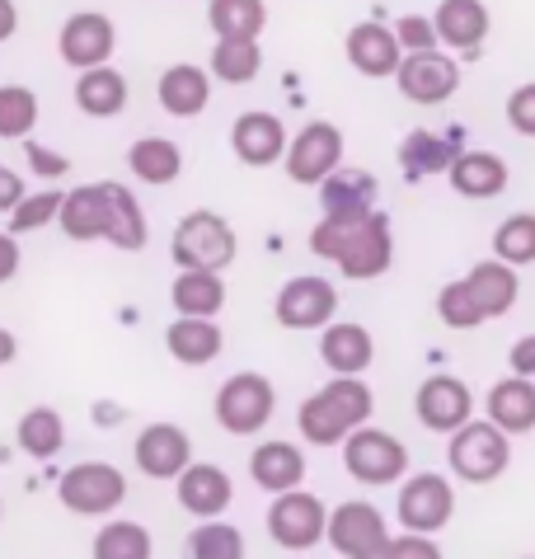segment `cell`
<instances>
[{"label":"cell","mask_w":535,"mask_h":559,"mask_svg":"<svg viewBox=\"0 0 535 559\" xmlns=\"http://www.w3.org/2000/svg\"><path fill=\"white\" fill-rule=\"evenodd\" d=\"M381 559H442V546L432 536H418V532H404V536H390V546Z\"/></svg>","instance_id":"bcb514c9"},{"label":"cell","mask_w":535,"mask_h":559,"mask_svg":"<svg viewBox=\"0 0 535 559\" xmlns=\"http://www.w3.org/2000/svg\"><path fill=\"white\" fill-rule=\"evenodd\" d=\"M75 108L85 118H118L128 108V75L118 67H94L75 75Z\"/></svg>","instance_id":"4dcf8cb0"},{"label":"cell","mask_w":535,"mask_h":559,"mask_svg":"<svg viewBox=\"0 0 535 559\" xmlns=\"http://www.w3.org/2000/svg\"><path fill=\"white\" fill-rule=\"evenodd\" d=\"M343 57L353 61L357 75H367V81H395L400 67H404V48L395 38V28L376 24V20H361L348 28V38H343Z\"/></svg>","instance_id":"e0dca14e"},{"label":"cell","mask_w":535,"mask_h":559,"mask_svg":"<svg viewBox=\"0 0 535 559\" xmlns=\"http://www.w3.org/2000/svg\"><path fill=\"white\" fill-rule=\"evenodd\" d=\"M437 38H442V48L461 52V57H475L484 48V38H489V5L484 0H442L437 5Z\"/></svg>","instance_id":"7402d4cb"},{"label":"cell","mask_w":535,"mask_h":559,"mask_svg":"<svg viewBox=\"0 0 535 559\" xmlns=\"http://www.w3.org/2000/svg\"><path fill=\"white\" fill-rule=\"evenodd\" d=\"M334 310H338V287L329 277H310V273L282 283L273 301V316L282 330H329Z\"/></svg>","instance_id":"8fae6325"},{"label":"cell","mask_w":535,"mask_h":559,"mask_svg":"<svg viewBox=\"0 0 535 559\" xmlns=\"http://www.w3.org/2000/svg\"><path fill=\"white\" fill-rule=\"evenodd\" d=\"M24 198H28V193H24V179H20V175H14V169H10V165H0V212H5V216H10L14 207H20V203H24Z\"/></svg>","instance_id":"681fc988"},{"label":"cell","mask_w":535,"mask_h":559,"mask_svg":"<svg viewBox=\"0 0 535 559\" xmlns=\"http://www.w3.org/2000/svg\"><path fill=\"white\" fill-rule=\"evenodd\" d=\"M132 461L146 479H179L193 465V438L179 424H146L132 442Z\"/></svg>","instance_id":"9a60e30c"},{"label":"cell","mask_w":535,"mask_h":559,"mask_svg":"<svg viewBox=\"0 0 535 559\" xmlns=\"http://www.w3.org/2000/svg\"><path fill=\"white\" fill-rule=\"evenodd\" d=\"M14 357H20V338H14L5 324H0V367H10Z\"/></svg>","instance_id":"f5cc1de1"},{"label":"cell","mask_w":535,"mask_h":559,"mask_svg":"<svg viewBox=\"0 0 535 559\" xmlns=\"http://www.w3.org/2000/svg\"><path fill=\"white\" fill-rule=\"evenodd\" d=\"M465 155L461 146V128H447V132H408L400 142V165L408 179H428V175H451V165Z\"/></svg>","instance_id":"ffe728a7"},{"label":"cell","mask_w":535,"mask_h":559,"mask_svg":"<svg viewBox=\"0 0 535 559\" xmlns=\"http://www.w3.org/2000/svg\"><path fill=\"white\" fill-rule=\"evenodd\" d=\"M128 169L141 183H151V189H165V183H175L183 175V151L169 136H141L128 151Z\"/></svg>","instance_id":"836d02e7"},{"label":"cell","mask_w":535,"mask_h":559,"mask_svg":"<svg viewBox=\"0 0 535 559\" xmlns=\"http://www.w3.org/2000/svg\"><path fill=\"white\" fill-rule=\"evenodd\" d=\"M57 226L81 245L108 240V193H104V183H81V189H71L67 203H61Z\"/></svg>","instance_id":"83f0119b"},{"label":"cell","mask_w":535,"mask_h":559,"mask_svg":"<svg viewBox=\"0 0 535 559\" xmlns=\"http://www.w3.org/2000/svg\"><path fill=\"white\" fill-rule=\"evenodd\" d=\"M329 546L343 559H381L390 546V526L381 518V508L348 499L329 512Z\"/></svg>","instance_id":"30bf717a"},{"label":"cell","mask_w":535,"mask_h":559,"mask_svg":"<svg viewBox=\"0 0 535 559\" xmlns=\"http://www.w3.org/2000/svg\"><path fill=\"white\" fill-rule=\"evenodd\" d=\"M155 95H160V108L169 118H198L212 104V71L193 67V61H175V67L160 71Z\"/></svg>","instance_id":"603a6c76"},{"label":"cell","mask_w":535,"mask_h":559,"mask_svg":"<svg viewBox=\"0 0 535 559\" xmlns=\"http://www.w3.org/2000/svg\"><path fill=\"white\" fill-rule=\"evenodd\" d=\"M155 540L141 522H104L99 536H94V559H151Z\"/></svg>","instance_id":"f35d334b"},{"label":"cell","mask_w":535,"mask_h":559,"mask_svg":"<svg viewBox=\"0 0 535 559\" xmlns=\"http://www.w3.org/2000/svg\"><path fill=\"white\" fill-rule=\"evenodd\" d=\"M376 395L361 377H334L324 391H314L296 409V428L310 447H343L357 428L371 424Z\"/></svg>","instance_id":"6da1fadb"},{"label":"cell","mask_w":535,"mask_h":559,"mask_svg":"<svg viewBox=\"0 0 535 559\" xmlns=\"http://www.w3.org/2000/svg\"><path fill=\"white\" fill-rule=\"evenodd\" d=\"M207 24L216 38L259 43L268 24V0H207Z\"/></svg>","instance_id":"e575fe53"},{"label":"cell","mask_w":535,"mask_h":559,"mask_svg":"<svg viewBox=\"0 0 535 559\" xmlns=\"http://www.w3.org/2000/svg\"><path fill=\"white\" fill-rule=\"evenodd\" d=\"M437 316H442L447 330H479L484 320V310L475 301V292H469V283L461 277V283H447L442 292H437Z\"/></svg>","instance_id":"7bdbcfd3"},{"label":"cell","mask_w":535,"mask_h":559,"mask_svg":"<svg viewBox=\"0 0 535 559\" xmlns=\"http://www.w3.org/2000/svg\"><path fill=\"white\" fill-rule=\"evenodd\" d=\"M526 559H535V555H526Z\"/></svg>","instance_id":"db71d44e"},{"label":"cell","mask_w":535,"mask_h":559,"mask_svg":"<svg viewBox=\"0 0 535 559\" xmlns=\"http://www.w3.org/2000/svg\"><path fill=\"white\" fill-rule=\"evenodd\" d=\"M165 348L175 362L183 367H207L212 357H222L226 348V334L216 320H193V316H179L175 324L165 330Z\"/></svg>","instance_id":"4316f807"},{"label":"cell","mask_w":535,"mask_h":559,"mask_svg":"<svg viewBox=\"0 0 535 559\" xmlns=\"http://www.w3.org/2000/svg\"><path fill=\"white\" fill-rule=\"evenodd\" d=\"M114 48H118V28H114V20H108V14H99V10L71 14L67 28H61V38H57L61 61H67V67H75V71L108 67Z\"/></svg>","instance_id":"2e32d148"},{"label":"cell","mask_w":535,"mask_h":559,"mask_svg":"<svg viewBox=\"0 0 535 559\" xmlns=\"http://www.w3.org/2000/svg\"><path fill=\"white\" fill-rule=\"evenodd\" d=\"M268 536H273V546H282V550H314L329 536V512L310 489L277 493V499L268 503Z\"/></svg>","instance_id":"52a82bcc"},{"label":"cell","mask_w":535,"mask_h":559,"mask_svg":"<svg viewBox=\"0 0 535 559\" xmlns=\"http://www.w3.org/2000/svg\"><path fill=\"white\" fill-rule=\"evenodd\" d=\"M508 122H512V132L535 136V81L516 85L508 95Z\"/></svg>","instance_id":"f6af8a7d"},{"label":"cell","mask_w":535,"mask_h":559,"mask_svg":"<svg viewBox=\"0 0 535 559\" xmlns=\"http://www.w3.org/2000/svg\"><path fill=\"white\" fill-rule=\"evenodd\" d=\"M494 259L512 263V269L535 263V212H512L508 222L494 230Z\"/></svg>","instance_id":"ab89813d"},{"label":"cell","mask_w":535,"mask_h":559,"mask_svg":"<svg viewBox=\"0 0 535 559\" xmlns=\"http://www.w3.org/2000/svg\"><path fill=\"white\" fill-rule=\"evenodd\" d=\"M282 165H287L292 183H301V189H320L334 169H343V132L334 128V122H324V118L306 122V128L292 136V151H287V160Z\"/></svg>","instance_id":"9c48e42d"},{"label":"cell","mask_w":535,"mask_h":559,"mask_svg":"<svg viewBox=\"0 0 535 559\" xmlns=\"http://www.w3.org/2000/svg\"><path fill=\"white\" fill-rule=\"evenodd\" d=\"M183 559H245V532L222 518L198 522L183 540Z\"/></svg>","instance_id":"8d00e7d4"},{"label":"cell","mask_w":535,"mask_h":559,"mask_svg":"<svg viewBox=\"0 0 535 559\" xmlns=\"http://www.w3.org/2000/svg\"><path fill=\"white\" fill-rule=\"evenodd\" d=\"M235 250H240L235 226L212 207L188 212L175 226V245H169V254H175L179 269H207V273H226L235 263Z\"/></svg>","instance_id":"3957f363"},{"label":"cell","mask_w":535,"mask_h":559,"mask_svg":"<svg viewBox=\"0 0 535 559\" xmlns=\"http://www.w3.org/2000/svg\"><path fill=\"white\" fill-rule=\"evenodd\" d=\"M376 198H381V183H376V175H367V169H353V165L334 169V175L320 183V207H324V216H334V222H348V226L376 216Z\"/></svg>","instance_id":"d6986e66"},{"label":"cell","mask_w":535,"mask_h":559,"mask_svg":"<svg viewBox=\"0 0 535 559\" xmlns=\"http://www.w3.org/2000/svg\"><path fill=\"white\" fill-rule=\"evenodd\" d=\"M24 155H28V169H34L38 179H61L71 169V160L61 151H52V146H43V142H34V136H28L24 142Z\"/></svg>","instance_id":"7dc6e473"},{"label":"cell","mask_w":535,"mask_h":559,"mask_svg":"<svg viewBox=\"0 0 535 559\" xmlns=\"http://www.w3.org/2000/svg\"><path fill=\"white\" fill-rule=\"evenodd\" d=\"M14 442H20V452L24 456H34V461H52L61 447H67V424H61V414L57 409H28L20 424H14Z\"/></svg>","instance_id":"d590c367"},{"label":"cell","mask_w":535,"mask_h":559,"mask_svg":"<svg viewBox=\"0 0 535 559\" xmlns=\"http://www.w3.org/2000/svg\"><path fill=\"white\" fill-rule=\"evenodd\" d=\"M169 301H175L179 316L212 320L226 306V283H222V273H207V269H179L175 287H169Z\"/></svg>","instance_id":"1f68e13d"},{"label":"cell","mask_w":535,"mask_h":559,"mask_svg":"<svg viewBox=\"0 0 535 559\" xmlns=\"http://www.w3.org/2000/svg\"><path fill=\"white\" fill-rule=\"evenodd\" d=\"M320 357L334 377H361L376 357V338L367 334V324L334 320L329 330H320Z\"/></svg>","instance_id":"cb8c5ba5"},{"label":"cell","mask_w":535,"mask_h":559,"mask_svg":"<svg viewBox=\"0 0 535 559\" xmlns=\"http://www.w3.org/2000/svg\"><path fill=\"white\" fill-rule=\"evenodd\" d=\"M207 71L222 85H249L263 71V48H259V43H240V38H216Z\"/></svg>","instance_id":"74e56055"},{"label":"cell","mask_w":535,"mask_h":559,"mask_svg":"<svg viewBox=\"0 0 535 559\" xmlns=\"http://www.w3.org/2000/svg\"><path fill=\"white\" fill-rule=\"evenodd\" d=\"M484 409H489V418L502 432H508V438L535 432V381L531 377H502V381H494L489 395H484Z\"/></svg>","instance_id":"484cf974"},{"label":"cell","mask_w":535,"mask_h":559,"mask_svg":"<svg viewBox=\"0 0 535 559\" xmlns=\"http://www.w3.org/2000/svg\"><path fill=\"white\" fill-rule=\"evenodd\" d=\"M447 465L465 485H494V479L512 465V438L494 418H469L461 432L447 442Z\"/></svg>","instance_id":"7a4b0ae2"},{"label":"cell","mask_w":535,"mask_h":559,"mask_svg":"<svg viewBox=\"0 0 535 559\" xmlns=\"http://www.w3.org/2000/svg\"><path fill=\"white\" fill-rule=\"evenodd\" d=\"M212 414L226 432H235V438H254V432H263L273 424L277 391L263 371H235V377L222 381V391H216Z\"/></svg>","instance_id":"277c9868"},{"label":"cell","mask_w":535,"mask_h":559,"mask_svg":"<svg viewBox=\"0 0 535 559\" xmlns=\"http://www.w3.org/2000/svg\"><path fill=\"white\" fill-rule=\"evenodd\" d=\"M414 414L418 424L428 432H461L469 418H475V395H469V385L461 377H451V371H437V377H428L418 385L414 395Z\"/></svg>","instance_id":"7c38bea8"},{"label":"cell","mask_w":535,"mask_h":559,"mask_svg":"<svg viewBox=\"0 0 535 559\" xmlns=\"http://www.w3.org/2000/svg\"><path fill=\"white\" fill-rule=\"evenodd\" d=\"M465 283H469V292H475V301H479V310L489 320L508 316V310L516 306V297H522V277H516V269L512 263H502V259L475 263V269L465 273Z\"/></svg>","instance_id":"f546056e"},{"label":"cell","mask_w":535,"mask_h":559,"mask_svg":"<svg viewBox=\"0 0 535 559\" xmlns=\"http://www.w3.org/2000/svg\"><path fill=\"white\" fill-rule=\"evenodd\" d=\"M230 151H235V160L249 165V169H268V165H277V160H287V128H282V118L277 114H268V108H249V114L235 118V128H230Z\"/></svg>","instance_id":"ac0fdd59"},{"label":"cell","mask_w":535,"mask_h":559,"mask_svg":"<svg viewBox=\"0 0 535 559\" xmlns=\"http://www.w3.org/2000/svg\"><path fill=\"white\" fill-rule=\"evenodd\" d=\"M104 193H108V245H118V250H146L151 226L141 216V203L132 198V189L104 179Z\"/></svg>","instance_id":"d6a6232c"},{"label":"cell","mask_w":535,"mask_h":559,"mask_svg":"<svg viewBox=\"0 0 535 559\" xmlns=\"http://www.w3.org/2000/svg\"><path fill=\"white\" fill-rule=\"evenodd\" d=\"M249 475H254V485L263 493H292V489H301V479H306V452L301 447H292V442H259L254 447V456H249Z\"/></svg>","instance_id":"d4e9b609"},{"label":"cell","mask_w":535,"mask_h":559,"mask_svg":"<svg viewBox=\"0 0 535 559\" xmlns=\"http://www.w3.org/2000/svg\"><path fill=\"white\" fill-rule=\"evenodd\" d=\"M175 485H179L183 512H193L198 522L222 518V512L230 508V499H235L230 475L222 471V465H212V461H193V465H188V471L175 479Z\"/></svg>","instance_id":"44dd1931"},{"label":"cell","mask_w":535,"mask_h":559,"mask_svg":"<svg viewBox=\"0 0 535 559\" xmlns=\"http://www.w3.org/2000/svg\"><path fill=\"white\" fill-rule=\"evenodd\" d=\"M508 367H512V377H531L535 381V334L516 338L512 353H508Z\"/></svg>","instance_id":"c3c4849f"},{"label":"cell","mask_w":535,"mask_h":559,"mask_svg":"<svg viewBox=\"0 0 535 559\" xmlns=\"http://www.w3.org/2000/svg\"><path fill=\"white\" fill-rule=\"evenodd\" d=\"M38 128V95L28 85H0V142H20Z\"/></svg>","instance_id":"60d3db41"},{"label":"cell","mask_w":535,"mask_h":559,"mask_svg":"<svg viewBox=\"0 0 535 559\" xmlns=\"http://www.w3.org/2000/svg\"><path fill=\"white\" fill-rule=\"evenodd\" d=\"M395 518L404 532H418V536H437L442 526L455 518V489L447 475L437 471H418L404 479L400 489V503H395Z\"/></svg>","instance_id":"ba28073f"},{"label":"cell","mask_w":535,"mask_h":559,"mask_svg":"<svg viewBox=\"0 0 535 559\" xmlns=\"http://www.w3.org/2000/svg\"><path fill=\"white\" fill-rule=\"evenodd\" d=\"M20 245H14V236L10 230H0V283H10L14 273H20Z\"/></svg>","instance_id":"f907efd6"},{"label":"cell","mask_w":535,"mask_h":559,"mask_svg":"<svg viewBox=\"0 0 535 559\" xmlns=\"http://www.w3.org/2000/svg\"><path fill=\"white\" fill-rule=\"evenodd\" d=\"M395 263V236H390V222L385 212L367 216V222L348 226V240H343V254H338V273L353 277V283H371V277L390 273Z\"/></svg>","instance_id":"4fadbf2b"},{"label":"cell","mask_w":535,"mask_h":559,"mask_svg":"<svg viewBox=\"0 0 535 559\" xmlns=\"http://www.w3.org/2000/svg\"><path fill=\"white\" fill-rule=\"evenodd\" d=\"M395 85H400V95L408 104L437 108V104H447L455 90H461V61L447 57L442 48L437 52H414V57H404Z\"/></svg>","instance_id":"5bb4252c"},{"label":"cell","mask_w":535,"mask_h":559,"mask_svg":"<svg viewBox=\"0 0 535 559\" xmlns=\"http://www.w3.org/2000/svg\"><path fill=\"white\" fill-rule=\"evenodd\" d=\"M451 189L461 198H475V203H484V198H498L502 189H508V160L494 151H465L461 160L451 165Z\"/></svg>","instance_id":"f1b7e54d"},{"label":"cell","mask_w":535,"mask_h":559,"mask_svg":"<svg viewBox=\"0 0 535 559\" xmlns=\"http://www.w3.org/2000/svg\"><path fill=\"white\" fill-rule=\"evenodd\" d=\"M14 28H20V10H14V0H0V43H10Z\"/></svg>","instance_id":"816d5d0a"},{"label":"cell","mask_w":535,"mask_h":559,"mask_svg":"<svg viewBox=\"0 0 535 559\" xmlns=\"http://www.w3.org/2000/svg\"><path fill=\"white\" fill-rule=\"evenodd\" d=\"M57 499H61V508H71L75 518H104V512L122 508V499H128V475L108 461H81L61 475Z\"/></svg>","instance_id":"8992f818"},{"label":"cell","mask_w":535,"mask_h":559,"mask_svg":"<svg viewBox=\"0 0 535 559\" xmlns=\"http://www.w3.org/2000/svg\"><path fill=\"white\" fill-rule=\"evenodd\" d=\"M395 38H400L404 57H414V52H437V48H442L432 14H404V20L395 24Z\"/></svg>","instance_id":"ee69618b"},{"label":"cell","mask_w":535,"mask_h":559,"mask_svg":"<svg viewBox=\"0 0 535 559\" xmlns=\"http://www.w3.org/2000/svg\"><path fill=\"white\" fill-rule=\"evenodd\" d=\"M343 471H348L357 485H371V489L400 485L404 471H408V447L395 438V432H381V428L367 424L343 442Z\"/></svg>","instance_id":"5b68a950"},{"label":"cell","mask_w":535,"mask_h":559,"mask_svg":"<svg viewBox=\"0 0 535 559\" xmlns=\"http://www.w3.org/2000/svg\"><path fill=\"white\" fill-rule=\"evenodd\" d=\"M61 203H67V193H57V189L28 193L24 203L10 212V236H34V230L61 222Z\"/></svg>","instance_id":"b9f144b4"}]
</instances>
